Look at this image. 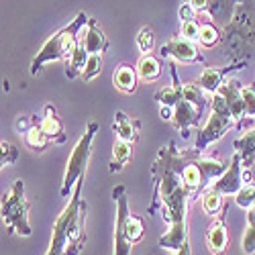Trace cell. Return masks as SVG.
I'll list each match as a JSON object with an SVG mask.
<instances>
[{
  "instance_id": "obj_3",
  "label": "cell",
  "mask_w": 255,
  "mask_h": 255,
  "mask_svg": "<svg viewBox=\"0 0 255 255\" xmlns=\"http://www.w3.org/2000/svg\"><path fill=\"white\" fill-rule=\"evenodd\" d=\"M88 23H90V18L86 16V12H78L70 25L59 29L57 33H53L43 43V47L39 49L35 59L31 61V74L37 76L41 72V68L49 61H57V59H63L68 55L72 57V53L78 45V39H80V29Z\"/></svg>"
},
{
  "instance_id": "obj_38",
  "label": "cell",
  "mask_w": 255,
  "mask_h": 255,
  "mask_svg": "<svg viewBox=\"0 0 255 255\" xmlns=\"http://www.w3.org/2000/svg\"><path fill=\"white\" fill-rule=\"evenodd\" d=\"M159 115L163 121H174V109H169V106H161Z\"/></svg>"
},
{
  "instance_id": "obj_13",
  "label": "cell",
  "mask_w": 255,
  "mask_h": 255,
  "mask_svg": "<svg viewBox=\"0 0 255 255\" xmlns=\"http://www.w3.org/2000/svg\"><path fill=\"white\" fill-rule=\"evenodd\" d=\"M241 90H243L241 82L235 80V78L227 80L223 86H221V90H219V94L227 100L229 109H231V115H233V119H235V121H241V119L245 117V104H243Z\"/></svg>"
},
{
  "instance_id": "obj_19",
  "label": "cell",
  "mask_w": 255,
  "mask_h": 255,
  "mask_svg": "<svg viewBox=\"0 0 255 255\" xmlns=\"http://www.w3.org/2000/svg\"><path fill=\"white\" fill-rule=\"evenodd\" d=\"M196 165L202 174V180H204V186L208 188L215 180H219L225 172H227V163L221 161V159H215V157H198L196 159Z\"/></svg>"
},
{
  "instance_id": "obj_30",
  "label": "cell",
  "mask_w": 255,
  "mask_h": 255,
  "mask_svg": "<svg viewBox=\"0 0 255 255\" xmlns=\"http://www.w3.org/2000/svg\"><path fill=\"white\" fill-rule=\"evenodd\" d=\"M235 204L239 208H245V210H249L255 204V184H245L239 190V192L235 194Z\"/></svg>"
},
{
  "instance_id": "obj_40",
  "label": "cell",
  "mask_w": 255,
  "mask_h": 255,
  "mask_svg": "<svg viewBox=\"0 0 255 255\" xmlns=\"http://www.w3.org/2000/svg\"><path fill=\"white\" fill-rule=\"evenodd\" d=\"M249 210H251V212H255V204H253V206H251V208H249Z\"/></svg>"
},
{
  "instance_id": "obj_34",
  "label": "cell",
  "mask_w": 255,
  "mask_h": 255,
  "mask_svg": "<svg viewBox=\"0 0 255 255\" xmlns=\"http://www.w3.org/2000/svg\"><path fill=\"white\" fill-rule=\"evenodd\" d=\"M0 149H2V159H0V163L2 165H8V163H14L18 159V149L14 145H10L8 141H2L0 143Z\"/></svg>"
},
{
  "instance_id": "obj_36",
  "label": "cell",
  "mask_w": 255,
  "mask_h": 255,
  "mask_svg": "<svg viewBox=\"0 0 255 255\" xmlns=\"http://www.w3.org/2000/svg\"><path fill=\"white\" fill-rule=\"evenodd\" d=\"M37 123H33L29 117H18L16 121H14V129L18 131V133H23V135H27L33 127H35Z\"/></svg>"
},
{
  "instance_id": "obj_8",
  "label": "cell",
  "mask_w": 255,
  "mask_h": 255,
  "mask_svg": "<svg viewBox=\"0 0 255 255\" xmlns=\"http://www.w3.org/2000/svg\"><path fill=\"white\" fill-rule=\"evenodd\" d=\"M233 125H235V119H233V117H225V115L210 113V117H208V121H206V125H204V129H202V131L198 133V137H196L194 151L202 153L210 143L219 141V139L231 129Z\"/></svg>"
},
{
  "instance_id": "obj_6",
  "label": "cell",
  "mask_w": 255,
  "mask_h": 255,
  "mask_svg": "<svg viewBox=\"0 0 255 255\" xmlns=\"http://www.w3.org/2000/svg\"><path fill=\"white\" fill-rule=\"evenodd\" d=\"M82 184H84V176L78 180L72 200L68 202V206L61 210V215L55 219L53 223V231H51V241H49V249L45 255H63V251L68 249L70 239H68V231H70V223L76 217V212L80 208H84L82 204Z\"/></svg>"
},
{
  "instance_id": "obj_26",
  "label": "cell",
  "mask_w": 255,
  "mask_h": 255,
  "mask_svg": "<svg viewBox=\"0 0 255 255\" xmlns=\"http://www.w3.org/2000/svg\"><path fill=\"white\" fill-rule=\"evenodd\" d=\"M198 41H200V45H204V47H215L219 41H223V33L219 31L217 25H212L210 20H206V23L200 25V37H198Z\"/></svg>"
},
{
  "instance_id": "obj_25",
  "label": "cell",
  "mask_w": 255,
  "mask_h": 255,
  "mask_svg": "<svg viewBox=\"0 0 255 255\" xmlns=\"http://www.w3.org/2000/svg\"><path fill=\"white\" fill-rule=\"evenodd\" d=\"M51 143V139L41 131V127H39V123L33 127V129L25 135V145L29 147V149H33V151H43L45 147Z\"/></svg>"
},
{
  "instance_id": "obj_17",
  "label": "cell",
  "mask_w": 255,
  "mask_h": 255,
  "mask_svg": "<svg viewBox=\"0 0 255 255\" xmlns=\"http://www.w3.org/2000/svg\"><path fill=\"white\" fill-rule=\"evenodd\" d=\"M115 133L121 141H127V143H135L137 137H139V121H133L129 115H125L123 111H117L115 115Z\"/></svg>"
},
{
  "instance_id": "obj_37",
  "label": "cell",
  "mask_w": 255,
  "mask_h": 255,
  "mask_svg": "<svg viewBox=\"0 0 255 255\" xmlns=\"http://www.w3.org/2000/svg\"><path fill=\"white\" fill-rule=\"evenodd\" d=\"M194 14H196V10H194V6L190 4V2H186V4H182V6H180V18H182V23H188V20H194Z\"/></svg>"
},
{
  "instance_id": "obj_21",
  "label": "cell",
  "mask_w": 255,
  "mask_h": 255,
  "mask_svg": "<svg viewBox=\"0 0 255 255\" xmlns=\"http://www.w3.org/2000/svg\"><path fill=\"white\" fill-rule=\"evenodd\" d=\"M137 76L143 82H155L161 76V63H159V59L153 57L151 53L149 55H141L139 61H137Z\"/></svg>"
},
{
  "instance_id": "obj_1",
  "label": "cell",
  "mask_w": 255,
  "mask_h": 255,
  "mask_svg": "<svg viewBox=\"0 0 255 255\" xmlns=\"http://www.w3.org/2000/svg\"><path fill=\"white\" fill-rule=\"evenodd\" d=\"M198 151H178L176 143L169 141L159 149V155L151 167L155 182V204L149 206L153 212L161 206L163 221L169 225L165 235L159 237V247L163 249H180L188 241V202L192 192L186 188L182 172Z\"/></svg>"
},
{
  "instance_id": "obj_9",
  "label": "cell",
  "mask_w": 255,
  "mask_h": 255,
  "mask_svg": "<svg viewBox=\"0 0 255 255\" xmlns=\"http://www.w3.org/2000/svg\"><path fill=\"white\" fill-rule=\"evenodd\" d=\"M241 157L235 153L233 155V159H231V163H229V167H227V172L219 178V180H215L212 182L206 190H212V192H217V194H221V196H233V194H237L239 190L245 186L243 184V174H241Z\"/></svg>"
},
{
  "instance_id": "obj_7",
  "label": "cell",
  "mask_w": 255,
  "mask_h": 255,
  "mask_svg": "<svg viewBox=\"0 0 255 255\" xmlns=\"http://www.w3.org/2000/svg\"><path fill=\"white\" fill-rule=\"evenodd\" d=\"M113 198L117 202V223H115V245H113V255H131L133 243L127 237V219L131 217L129 212V200H127V190L125 186H117L113 190Z\"/></svg>"
},
{
  "instance_id": "obj_2",
  "label": "cell",
  "mask_w": 255,
  "mask_h": 255,
  "mask_svg": "<svg viewBox=\"0 0 255 255\" xmlns=\"http://www.w3.org/2000/svg\"><path fill=\"white\" fill-rule=\"evenodd\" d=\"M255 6L241 2L223 31V51L233 61H249L255 51Z\"/></svg>"
},
{
  "instance_id": "obj_15",
  "label": "cell",
  "mask_w": 255,
  "mask_h": 255,
  "mask_svg": "<svg viewBox=\"0 0 255 255\" xmlns=\"http://www.w3.org/2000/svg\"><path fill=\"white\" fill-rule=\"evenodd\" d=\"M174 127L180 131V133H188V129L190 127H196L198 123H200V111L198 109H194L190 102H186V100H180L178 104H176V109H174Z\"/></svg>"
},
{
  "instance_id": "obj_12",
  "label": "cell",
  "mask_w": 255,
  "mask_h": 255,
  "mask_svg": "<svg viewBox=\"0 0 255 255\" xmlns=\"http://www.w3.org/2000/svg\"><path fill=\"white\" fill-rule=\"evenodd\" d=\"M225 215H217V219L212 221V225L206 229V245L215 255H225L227 247H229V233H227V225H225Z\"/></svg>"
},
{
  "instance_id": "obj_22",
  "label": "cell",
  "mask_w": 255,
  "mask_h": 255,
  "mask_svg": "<svg viewBox=\"0 0 255 255\" xmlns=\"http://www.w3.org/2000/svg\"><path fill=\"white\" fill-rule=\"evenodd\" d=\"M88 51L86 47H84V43L78 39V45L70 57V63H68V68H66V76L68 78H76V76H82L84 70H86V63H88Z\"/></svg>"
},
{
  "instance_id": "obj_35",
  "label": "cell",
  "mask_w": 255,
  "mask_h": 255,
  "mask_svg": "<svg viewBox=\"0 0 255 255\" xmlns=\"http://www.w3.org/2000/svg\"><path fill=\"white\" fill-rule=\"evenodd\" d=\"M241 96H243V104H245V115L255 117V88L243 86Z\"/></svg>"
},
{
  "instance_id": "obj_31",
  "label": "cell",
  "mask_w": 255,
  "mask_h": 255,
  "mask_svg": "<svg viewBox=\"0 0 255 255\" xmlns=\"http://www.w3.org/2000/svg\"><path fill=\"white\" fill-rule=\"evenodd\" d=\"M153 45H155V35H153V31H151L149 27H143V29L139 31V35H137V47H139V51H141L143 55H149V51L153 49Z\"/></svg>"
},
{
  "instance_id": "obj_24",
  "label": "cell",
  "mask_w": 255,
  "mask_h": 255,
  "mask_svg": "<svg viewBox=\"0 0 255 255\" xmlns=\"http://www.w3.org/2000/svg\"><path fill=\"white\" fill-rule=\"evenodd\" d=\"M182 96L186 102H190L200 113L206 106V92L198 86V84H182Z\"/></svg>"
},
{
  "instance_id": "obj_23",
  "label": "cell",
  "mask_w": 255,
  "mask_h": 255,
  "mask_svg": "<svg viewBox=\"0 0 255 255\" xmlns=\"http://www.w3.org/2000/svg\"><path fill=\"white\" fill-rule=\"evenodd\" d=\"M131 151H133V147L131 143H127V141H121L117 139V143L113 145V159H111V174H117L123 169V165L131 159Z\"/></svg>"
},
{
  "instance_id": "obj_5",
  "label": "cell",
  "mask_w": 255,
  "mask_h": 255,
  "mask_svg": "<svg viewBox=\"0 0 255 255\" xmlns=\"http://www.w3.org/2000/svg\"><path fill=\"white\" fill-rule=\"evenodd\" d=\"M96 131H98V125L90 123L86 127V131H84V135L80 137V141L74 145L72 155H70L68 165H66V174H63L61 196H68L70 190L76 188L78 180L84 176V169H86V163H88V157H90V151H92V141H94Z\"/></svg>"
},
{
  "instance_id": "obj_16",
  "label": "cell",
  "mask_w": 255,
  "mask_h": 255,
  "mask_svg": "<svg viewBox=\"0 0 255 255\" xmlns=\"http://www.w3.org/2000/svg\"><path fill=\"white\" fill-rule=\"evenodd\" d=\"M39 127L51 141H57V143L66 141V135H63V125H61V121L57 117V111L53 109L51 104H47L43 109V119H41Z\"/></svg>"
},
{
  "instance_id": "obj_4",
  "label": "cell",
  "mask_w": 255,
  "mask_h": 255,
  "mask_svg": "<svg viewBox=\"0 0 255 255\" xmlns=\"http://www.w3.org/2000/svg\"><path fill=\"white\" fill-rule=\"evenodd\" d=\"M0 215L8 231L16 235L29 237L31 235V225H29V202L25 200V182L16 180L12 188L2 196V208Z\"/></svg>"
},
{
  "instance_id": "obj_18",
  "label": "cell",
  "mask_w": 255,
  "mask_h": 255,
  "mask_svg": "<svg viewBox=\"0 0 255 255\" xmlns=\"http://www.w3.org/2000/svg\"><path fill=\"white\" fill-rule=\"evenodd\" d=\"M233 149L241 157L243 167H251L255 163V129L245 131L239 139L233 141Z\"/></svg>"
},
{
  "instance_id": "obj_11",
  "label": "cell",
  "mask_w": 255,
  "mask_h": 255,
  "mask_svg": "<svg viewBox=\"0 0 255 255\" xmlns=\"http://www.w3.org/2000/svg\"><path fill=\"white\" fill-rule=\"evenodd\" d=\"M245 66H247V61L231 63V66H227V68H206V70L198 76L196 84H198V86H200L204 92H208V94L215 96V94L221 90V86L225 84L227 74H229V72H235V70H241V68H245Z\"/></svg>"
},
{
  "instance_id": "obj_29",
  "label": "cell",
  "mask_w": 255,
  "mask_h": 255,
  "mask_svg": "<svg viewBox=\"0 0 255 255\" xmlns=\"http://www.w3.org/2000/svg\"><path fill=\"white\" fill-rule=\"evenodd\" d=\"M223 206V196L212 192V190H204L202 192V210L206 212L208 217H215L219 215V210Z\"/></svg>"
},
{
  "instance_id": "obj_32",
  "label": "cell",
  "mask_w": 255,
  "mask_h": 255,
  "mask_svg": "<svg viewBox=\"0 0 255 255\" xmlns=\"http://www.w3.org/2000/svg\"><path fill=\"white\" fill-rule=\"evenodd\" d=\"M102 66H104L102 55H90V57H88V63H86V70H84V74H82V80H84V82L94 80V78L102 72Z\"/></svg>"
},
{
  "instance_id": "obj_27",
  "label": "cell",
  "mask_w": 255,
  "mask_h": 255,
  "mask_svg": "<svg viewBox=\"0 0 255 255\" xmlns=\"http://www.w3.org/2000/svg\"><path fill=\"white\" fill-rule=\"evenodd\" d=\"M125 231H127V237H129L131 243H139L145 235V223L141 217L137 215H131L127 219V225H125Z\"/></svg>"
},
{
  "instance_id": "obj_33",
  "label": "cell",
  "mask_w": 255,
  "mask_h": 255,
  "mask_svg": "<svg viewBox=\"0 0 255 255\" xmlns=\"http://www.w3.org/2000/svg\"><path fill=\"white\" fill-rule=\"evenodd\" d=\"M180 33H182V39H186V41H198V37H200V25L196 23V20H188V23H182V29H180Z\"/></svg>"
},
{
  "instance_id": "obj_10",
  "label": "cell",
  "mask_w": 255,
  "mask_h": 255,
  "mask_svg": "<svg viewBox=\"0 0 255 255\" xmlns=\"http://www.w3.org/2000/svg\"><path fill=\"white\" fill-rule=\"evenodd\" d=\"M161 55L163 57H172V59L182 61V63L204 61V57L198 51V47L192 43V41H186V39H169L167 43L161 47Z\"/></svg>"
},
{
  "instance_id": "obj_39",
  "label": "cell",
  "mask_w": 255,
  "mask_h": 255,
  "mask_svg": "<svg viewBox=\"0 0 255 255\" xmlns=\"http://www.w3.org/2000/svg\"><path fill=\"white\" fill-rule=\"evenodd\" d=\"M176 255H192V249H190V243H186L184 247H180L176 251Z\"/></svg>"
},
{
  "instance_id": "obj_20",
  "label": "cell",
  "mask_w": 255,
  "mask_h": 255,
  "mask_svg": "<svg viewBox=\"0 0 255 255\" xmlns=\"http://www.w3.org/2000/svg\"><path fill=\"white\" fill-rule=\"evenodd\" d=\"M113 82L117 90L121 92H127L131 94L137 90V72L133 66H129V63H121V66H117L115 70V76H113Z\"/></svg>"
},
{
  "instance_id": "obj_28",
  "label": "cell",
  "mask_w": 255,
  "mask_h": 255,
  "mask_svg": "<svg viewBox=\"0 0 255 255\" xmlns=\"http://www.w3.org/2000/svg\"><path fill=\"white\" fill-rule=\"evenodd\" d=\"M243 253L245 255H253L255 253V212L247 210V229L243 235Z\"/></svg>"
},
{
  "instance_id": "obj_14",
  "label": "cell",
  "mask_w": 255,
  "mask_h": 255,
  "mask_svg": "<svg viewBox=\"0 0 255 255\" xmlns=\"http://www.w3.org/2000/svg\"><path fill=\"white\" fill-rule=\"evenodd\" d=\"M80 41L84 43V47H86L88 55H100L104 53L106 49H109V37H106L98 27H96V20L90 18V23L86 25V31H84V35H80Z\"/></svg>"
}]
</instances>
